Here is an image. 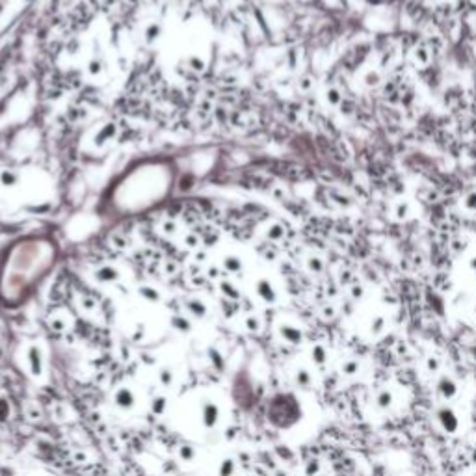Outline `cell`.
I'll use <instances>...</instances> for the list:
<instances>
[{
  "label": "cell",
  "mask_w": 476,
  "mask_h": 476,
  "mask_svg": "<svg viewBox=\"0 0 476 476\" xmlns=\"http://www.w3.org/2000/svg\"><path fill=\"white\" fill-rule=\"evenodd\" d=\"M236 472V461L232 458H223L218 465V476H234Z\"/></svg>",
  "instance_id": "13"
},
{
  "label": "cell",
  "mask_w": 476,
  "mask_h": 476,
  "mask_svg": "<svg viewBox=\"0 0 476 476\" xmlns=\"http://www.w3.org/2000/svg\"><path fill=\"white\" fill-rule=\"evenodd\" d=\"M50 326H52V330H56V331H63L65 328H67V324L63 322V320H60V318H54V320L50 322Z\"/></svg>",
  "instance_id": "25"
},
{
  "label": "cell",
  "mask_w": 476,
  "mask_h": 476,
  "mask_svg": "<svg viewBox=\"0 0 476 476\" xmlns=\"http://www.w3.org/2000/svg\"><path fill=\"white\" fill-rule=\"evenodd\" d=\"M166 409H168V398L164 394L153 396V400H151V411H153L154 415H164Z\"/></svg>",
  "instance_id": "15"
},
{
  "label": "cell",
  "mask_w": 476,
  "mask_h": 476,
  "mask_svg": "<svg viewBox=\"0 0 476 476\" xmlns=\"http://www.w3.org/2000/svg\"><path fill=\"white\" fill-rule=\"evenodd\" d=\"M43 350L39 344H30L28 350H26V365H28V370L34 378H39L43 374Z\"/></svg>",
  "instance_id": "5"
},
{
  "label": "cell",
  "mask_w": 476,
  "mask_h": 476,
  "mask_svg": "<svg viewBox=\"0 0 476 476\" xmlns=\"http://www.w3.org/2000/svg\"><path fill=\"white\" fill-rule=\"evenodd\" d=\"M474 316H476V307H474Z\"/></svg>",
  "instance_id": "28"
},
{
  "label": "cell",
  "mask_w": 476,
  "mask_h": 476,
  "mask_svg": "<svg viewBox=\"0 0 476 476\" xmlns=\"http://www.w3.org/2000/svg\"><path fill=\"white\" fill-rule=\"evenodd\" d=\"M424 366H426V372L437 374L441 370V366H443V365H441V359L437 357V355H428Z\"/></svg>",
  "instance_id": "19"
},
{
  "label": "cell",
  "mask_w": 476,
  "mask_h": 476,
  "mask_svg": "<svg viewBox=\"0 0 476 476\" xmlns=\"http://www.w3.org/2000/svg\"><path fill=\"white\" fill-rule=\"evenodd\" d=\"M246 328H248V331H251V333H257V331L261 330V320L257 316L246 318Z\"/></svg>",
  "instance_id": "23"
},
{
  "label": "cell",
  "mask_w": 476,
  "mask_h": 476,
  "mask_svg": "<svg viewBox=\"0 0 476 476\" xmlns=\"http://www.w3.org/2000/svg\"><path fill=\"white\" fill-rule=\"evenodd\" d=\"M470 459H472V461L476 463V448H474L472 452H470Z\"/></svg>",
  "instance_id": "26"
},
{
  "label": "cell",
  "mask_w": 476,
  "mask_h": 476,
  "mask_svg": "<svg viewBox=\"0 0 476 476\" xmlns=\"http://www.w3.org/2000/svg\"><path fill=\"white\" fill-rule=\"evenodd\" d=\"M112 400H114V406L119 408L121 411H132L136 408V402H138L136 400V392L130 387H127V385L117 387L114 394H112Z\"/></svg>",
  "instance_id": "4"
},
{
  "label": "cell",
  "mask_w": 476,
  "mask_h": 476,
  "mask_svg": "<svg viewBox=\"0 0 476 476\" xmlns=\"http://www.w3.org/2000/svg\"><path fill=\"white\" fill-rule=\"evenodd\" d=\"M309 355H311V361L312 365L316 366H324L328 365V361H330V352H328V348L324 346V344H312V348L309 350Z\"/></svg>",
  "instance_id": "9"
},
{
  "label": "cell",
  "mask_w": 476,
  "mask_h": 476,
  "mask_svg": "<svg viewBox=\"0 0 476 476\" xmlns=\"http://www.w3.org/2000/svg\"><path fill=\"white\" fill-rule=\"evenodd\" d=\"M435 421L441 430L448 435H456L461 430V419H459L458 411L448 404H443L435 409Z\"/></svg>",
  "instance_id": "1"
},
{
  "label": "cell",
  "mask_w": 476,
  "mask_h": 476,
  "mask_svg": "<svg viewBox=\"0 0 476 476\" xmlns=\"http://www.w3.org/2000/svg\"><path fill=\"white\" fill-rule=\"evenodd\" d=\"M259 294H261V298L266 299V301H275V292L272 290V287H270L266 281L259 283Z\"/></svg>",
  "instance_id": "20"
},
{
  "label": "cell",
  "mask_w": 476,
  "mask_h": 476,
  "mask_svg": "<svg viewBox=\"0 0 476 476\" xmlns=\"http://www.w3.org/2000/svg\"><path fill=\"white\" fill-rule=\"evenodd\" d=\"M470 476H476V470H474V472H472V474H470Z\"/></svg>",
  "instance_id": "27"
},
{
  "label": "cell",
  "mask_w": 476,
  "mask_h": 476,
  "mask_svg": "<svg viewBox=\"0 0 476 476\" xmlns=\"http://www.w3.org/2000/svg\"><path fill=\"white\" fill-rule=\"evenodd\" d=\"M196 458H197L196 446H192V445L179 446V459H181V461H184V463H192V461H196Z\"/></svg>",
  "instance_id": "12"
},
{
  "label": "cell",
  "mask_w": 476,
  "mask_h": 476,
  "mask_svg": "<svg viewBox=\"0 0 476 476\" xmlns=\"http://www.w3.org/2000/svg\"><path fill=\"white\" fill-rule=\"evenodd\" d=\"M277 333H279L281 341L292 344V346H298V344L303 342V331L299 330L298 326H292V324H281L277 328Z\"/></svg>",
  "instance_id": "6"
},
{
  "label": "cell",
  "mask_w": 476,
  "mask_h": 476,
  "mask_svg": "<svg viewBox=\"0 0 476 476\" xmlns=\"http://www.w3.org/2000/svg\"><path fill=\"white\" fill-rule=\"evenodd\" d=\"M156 378H158V383L162 385V387H166V389L175 383V372H173V368H170V366H162V368H158Z\"/></svg>",
  "instance_id": "11"
},
{
  "label": "cell",
  "mask_w": 476,
  "mask_h": 476,
  "mask_svg": "<svg viewBox=\"0 0 476 476\" xmlns=\"http://www.w3.org/2000/svg\"><path fill=\"white\" fill-rule=\"evenodd\" d=\"M186 309H188L192 314L196 318H205L207 316V307H205V303L203 301H196V299H192V301H188L186 303Z\"/></svg>",
  "instance_id": "16"
},
{
  "label": "cell",
  "mask_w": 476,
  "mask_h": 476,
  "mask_svg": "<svg viewBox=\"0 0 476 476\" xmlns=\"http://www.w3.org/2000/svg\"><path fill=\"white\" fill-rule=\"evenodd\" d=\"M361 361L357 359V357H348V359H344L341 363V374L342 376H346V378H354V376H357V374L361 372Z\"/></svg>",
  "instance_id": "10"
},
{
  "label": "cell",
  "mask_w": 476,
  "mask_h": 476,
  "mask_svg": "<svg viewBox=\"0 0 476 476\" xmlns=\"http://www.w3.org/2000/svg\"><path fill=\"white\" fill-rule=\"evenodd\" d=\"M435 391H437L441 400L450 402V400H454V398L458 396L459 387H458V383H456V379L452 378V376H448V374H441L439 378H437V381H435Z\"/></svg>",
  "instance_id": "3"
},
{
  "label": "cell",
  "mask_w": 476,
  "mask_h": 476,
  "mask_svg": "<svg viewBox=\"0 0 476 476\" xmlns=\"http://www.w3.org/2000/svg\"><path fill=\"white\" fill-rule=\"evenodd\" d=\"M208 357H210V361H212V365L216 370H223V368H225V357L221 355L220 350L210 348L208 350Z\"/></svg>",
  "instance_id": "17"
},
{
  "label": "cell",
  "mask_w": 476,
  "mask_h": 476,
  "mask_svg": "<svg viewBox=\"0 0 476 476\" xmlns=\"http://www.w3.org/2000/svg\"><path fill=\"white\" fill-rule=\"evenodd\" d=\"M385 328H387V320H385V316L378 314V316H374V320L370 322V326H368V333L372 337H379L383 333Z\"/></svg>",
  "instance_id": "14"
},
{
  "label": "cell",
  "mask_w": 476,
  "mask_h": 476,
  "mask_svg": "<svg viewBox=\"0 0 476 476\" xmlns=\"http://www.w3.org/2000/svg\"><path fill=\"white\" fill-rule=\"evenodd\" d=\"M292 379H294V385L296 387H299V389H311L312 383H314V378H312V372L309 370V368H305V366H299V368H296L292 374Z\"/></svg>",
  "instance_id": "8"
},
{
  "label": "cell",
  "mask_w": 476,
  "mask_h": 476,
  "mask_svg": "<svg viewBox=\"0 0 476 476\" xmlns=\"http://www.w3.org/2000/svg\"><path fill=\"white\" fill-rule=\"evenodd\" d=\"M171 326H173L177 331H181V333H190V331H192V324H190V320H186V318H183V316L173 318V320H171Z\"/></svg>",
  "instance_id": "18"
},
{
  "label": "cell",
  "mask_w": 476,
  "mask_h": 476,
  "mask_svg": "<svg viewBox=\"0 0 476 476\" xmlns=\"http://www.w3.org/2000/svg\"><path fill=\"white\" fill-rule=\"evenodd\" d=\"M199 415H201L203 426L207 430H212V428L218 426L220 422V406L214 402V400H203L201 406H199Z\"/></svg>",
  "instance_id": "2"
},
{
  "label": "cell",
  "mask_w": 476,
  "mask_h": 476,
  "mask_svg": "<svg viewBox=\"0 0 476 476\" xmlns=\"http://www.w3.org/2000/svg\"><path fill=\"white\" fill-rule=\"evenodd\" d=\"M26 417H28L30 421H37V419H41V409L37 408L36 404H30V406L26 408Z\"/></svg>",
  "instance_id": "24"
},
{
  "label": "cell",
  "mask_w": 476,
  "mask_h": 476,
  "mask_svg": "<svg viewBox=\"0 0 476 476\" xmlns=\"http://www.w3.org/2000/svg\"><path fill=\"white\" fill-rule=\"evenodd\" d=\"M320 472V461L318 459H309L305 463V476H316Z\"/></svg>",
  "instance_id": "22"
},
{
  "label": "cell",
  "mask_w": 476,
  "mask_h": 476,
  "mask_svg": "<svg viewBox=\"0 0 476 476\" xmlns=\"http://www.w3.org/2000/svg\"><path fill=\"white\" fill-rule=\"evenodd\" d=\"M10 413H12V408H10V400L4 396H0V422H4L10 419Z\"/></svg>",
  "instance_id": "21"
},
{
  "label": "cell",
  "mask_w": 476,
  "mask_h": 476,
  "mask_svg": "<svg viewBox=\"0 0 476 476\" xmlns=\"http://www.w3.org/2000/svg\"><path fill=\"white\" fill-rule=\"evenodd\" d=\"M392 404H394V392H392V389L383 387V389H379V391L376 392V396H374V408L378 409V411H389V409L392 408Z\"/></svg>",
  "instance_id": "7"
}]
</instances>
